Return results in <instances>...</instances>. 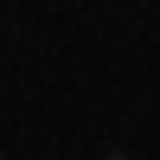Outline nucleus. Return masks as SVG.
<instances>
[{
  "label": "nucleus",
  "mask_w": 160,
  "mask_h": 160,
  "mask_svg": "<svg viewBox=\"0 0 160 160\" xmlns=\"http://www.w3.org/2000/svg\"><path fill=\"white\" fill-rule=\"evenodd\" d=\"M109 160H122V154H109Z\"/></svg>",
  "instance_id": "f257e3e1"
}]
</instances>
